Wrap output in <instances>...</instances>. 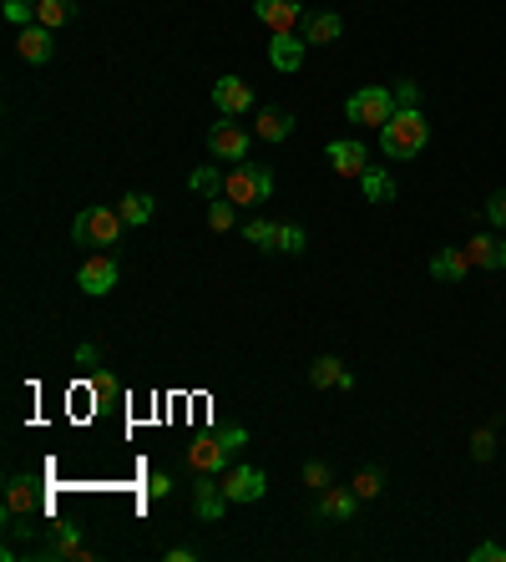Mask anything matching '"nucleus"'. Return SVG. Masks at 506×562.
Returning a JSON list of instances; mask_svg holds the SVG:
<instances>
[{
  "label": "nucleus",
  "instance_id": "obj_3",
  "mask_svg": "<svg viewBox=\"0 0 506 562\" xmlns=\"http://www.w3.org/2000/svg\"><path fill=\"white\" fill-rule=\"evenodd\" d=\"M223 198L238 203V208H253V203H269L274 198V173L259 168V163H238L228 178H223Z\"/></svg>",
  "mask_w": 506,
  "mask_h": 562
},
{
  "label": "nucleus",
  "instance_id": "obj_11",
  "mask_svg": "<svg viewBox=\"0 0 506 562\" xmlns=\"http://www.w3.org/2000/svg\"><path fill=\"white\" fill-rule=\"evenodd\" d=\"M324 157H329V168L340 173V178H365V168H370V163H365V147H360V142H345V137L329 142Z\"/></svg>",
  "mask_w": 506,
  "mask_h": 562
},
{
  "label": "nucleus",
  "instance_id": "obj_17",
  "mask_svg": "<svg viewBox=\"0 0 506 562\" xmlns=\"http://www.w3.org/2000/svg\"><path fill=\"white\" fill-rule=\"evenodd\" d=\"M41 492H36V481L31 476H11V487H6V517H26L36 512Z\"/></svg>",
  "mask_w": 506,
  "mask_h": 562
},
{
  "label": "nucleus",
  "instance_id": "obj_31",
  "mask_svg": "<svg viewBox=\"0 0 506 562\" xmlns=\"http://www.w3.org/2000/svg\"><path fill=\"white\" fill-rule=\"evenodd\" d=\"M471 456H476V461H491V456H496V436H491V426H481V431L471 436Z\"/></svg>",
  "mask_w": 506,
  "mask_h": 562
},
{
  "label": "nucleus",
  "instance_id": "obj_23",
  "mask_svg": "<svg viewBox=\"0 0 506 562\" xmlns=\"http://www.w3.org/2000/svg\"><path fill=\"white\" fill-rule=\"evenodd\" d=\"M360 188H365V198H370V203H390V198H395V178H390V173H380V168H365Z\"/></svg>",
  "mask_w": 506,
  "mask_h": 562
},
{
  "label": "nucleus",
  "instance_id": "obj_39",
  "mask_svg": "<svg viewBox=\"0 0 506 562\" xmlns=\"http://www.w3.org/2000/svg\"><path fill=\"white\" fill-rule=\"evenodd\" d=\"M92 390H97V395H117V380H112V375H97Z\"/></svg>",
  "mask_w": 506,
  "mask_h": 562
},
{
  "label": "nucleus",
  "instance_id": "obj_9",
  "mask_svg": "<svg viewBox=\"0 0 506 562\" xmlns=\"http://www.w3.org/2000/svg\"><path fill=\"white\" fill-rule=\"evenodd\" d=\"M213 107L223 117H243L253 107V87L243 82V76H223V82H213Z\"/></svg>",
  "mask_w": 506,
  "mask_h": 562
},
{
  "label": "nucleus",
  "instance_id": "obj_7",
  "mask_svg": "<svg viewBox=\"0 0 506 562\" xmlns=\"http://www.w3.org/2000/svg\"><path fill=\"white\" fill-rule=\"evenodd\" d=\"M228 461H233L228 436H198V441L188 446V466H193L198 476H213V471H223Z\"/></svg>",
  "mask_w": 506,
  "mask_h": 562
},
{
  "label": "nucleus",
  "instance_id": "obj_2",
  "mask_svg": "<svg viewBox=\"0 0 506 562\" xmlns=\"http://www.w3.org/2000/svg\"><path fill=\"white\" fill-rule=\"evenodd\" d=\"M127 218L117 208H81L71 233H76V244H87V249H117V238H122Z\"/></svg>",
  "mask_w": 506,
  "mask_h": 562
},
{
  "label": "nucleus",
  "instance_id": "obj_40",
  "mask_svg": "<svg viewBox=\"0 0 506 562\" xmlns=\"http://www.w3.org/2000/svg\"><path fill=\"white\" fill-rule=\"evenodd\" d=\"M167 562H193V547H167Z\"/></svg>",
  "mask_w": 506,
  "mask_h": 562
},
{
  "label": "nucleus",
  "instance_id": "obj_19",
  "mask_svg": "<svg viewBox=\"0 0 506 562\" xmlns=\"http://www.w3.org/2000/svg\"><path fill=\"white\" fill-rule=\"evenodd\" d=\"M431 274H436L441 284H461V279L471 274V259H466V249H436V259H431Z\"/></svg>",
  "mask_w": 506,
  "mask_h": 562
},
{
  "label": "nucleus",
  "instance_id": "obj_1",
  "mask_svg": "<svg viewBox=\"0 0 506 562\" xmlns=\"http://www.w3.org/2000/svg\"><path fill=\"white\" fill-rule=\"evenodd\" d=\"M431 142V122L420 117V107H395V117L380 127V152L405 163V157H420Z\"/></svg>",
  "mask_w": 506,
  "mask_h": 562
},
{
  "label": "nucleus",
  "instance_id": "obj_36",
  "mask_svg": "<svg viewBox=\"0 0 506 562\" xmlns=\"http://www.w3.org/2000/svg\"><path fill=\"white\" fill-rule=\"evenodd\" d=\"M395 107H420V87L415 82H400L395 87Z\"/></svg>",
  "mask_w": 506,
  "mask_h": 562
},
{
  "label": "nucleus",
  "instance_id": "obj_15",
  "mask_svg": "<svg viewBox=\"0 0 506 562\" xmlns=\"http://www.w3.org/2000/svg\"><path fill=\"white\" fill-rule=\"evenodd\" d=\"M355 502H360V497H355V487H324L314 512H319L324 522H345V517H355Z\"/></svg>",
  "mask_w": 506,
  "mask_h": 562
},
{
  "label": "nucleus",
  "instance_id": "obj_5",
  "mask_svg": "<svg viewBox=\"0 0 506 562\" xmlns=\"http://www.w3.org/2000/svg\"><path fill=\"white\" fill-rule=\"evenodd\" d=\"M208 152L218 157V163H243V157H248V132L238 127V117L213 122V132H208Z\"/></svg>",
  "mask_w": 506,
  "mask_h": 562
},
{
  "label": "nucleus",
  "instance_id": "obj_22",
  "mask_svg": "<svg viewBox=\"0 0 506 562\" xmlns=\"http://www.w3.org/2000/svg\"><path fill=\"white\" fill-rule=\"evenodd\" d=\"M253 132H259L264 142H284L294 132V117L289 112H259V127H253Z\"/></svg>",
  "mask_w": 506,
  "mask_h": 562
},
{
  "label": "nucleus",
  "instance_id": "obj_20",
  "mask_svg": "<svg viewBox=\"0 0 506 562\" xmlns=\"http://www.w3.org/2000/svg\"><path fill=\"white\" fill-rule=\"evenodd\" d=\"M193 492H198V517H203V522H218V517H223V507H228L223 481H203V487H193Z\"/></svg>",
  "mask_w": 506,
  "mask_h": 562
},
{
  "label": "nucleus",
  "instance_id": "obj_12",
  "mask_svg": "<svg viewBox=\"0 0 506 562\" xmlns=\"http://www.w3.org/2000/svg\"><path fill=\"white\" fill-rule=\"evenodd\" d=\"M309 380H314V390H355V375L345 370V360H334V355H319L309 365Z\"/></svg>",
  "mask_w": 506,
  "mask_h": 562
},
{
  "label": "nucleus",
  "instance_id": "obj_34",
  "mask_svg": "<svg viewBox=\"0 0 506 562\" xmlns=\"http://www.w3.org/2000/svg\"><path fill=\"white\" fill-rule=\"evenodd\" d=\"M471 562H506V547L501 542H476L471 547Z\"/></svg>",
  "mask_w": 506,
  "mask_h": 562
},
{
  "label": "nucleus",
  "instance_id": "obj_38",
  "mask_svg": "<svg viewBox=\"0 0 506 562\" xmlns=\"http://www.w3.org/2000/svg\"><path fill=\"white\" fill-rule=\"evenodd\" d=\"M97 360H102L97 345H81V350H76V365H97Z\"/></svg>",
  "mask_w": 506,
  "mask_h": 562
},
{
  "label": "nucleus",
  "instance_id": "obj_35",
  "mask_svg": "<svg viewBox=\"0 0 506 562\" xmlns=\"http://www.w3.org/2000/svg\"><path fill=\"white\" fill-rule=\"evenodd\" d=\"M481 213H486L496 228H506V193H491V198L481 203Z\"/></svg>",
  "mask_w": 506,
  "mask_h": 562
},
{
  "label": "nucleus",
  "instance_id": "obj_18",
  "mask_svg": "<svg viewBox=\"0 0 506 562\" xmlns=\"http://www.w3.org/2000/svg\"><path fill=\"white\" fill-rule=\"evenodd\" d=\"M304 46H309V41H299L294 31H289V36H274V41H269L274 71H299V66H304Z\"/></svg>",
  "mask_w": 506,
  "mask_h": 562
},
{
  "label": "nucleus",
  "instance_id": "obj_32",
  "mask_svg": "<svg viewBox=\"0 0 506 562\" xmlns=\"http://www.w3.org/2000/svg\"><path fill=\"white\" fill-rule=\"evenodd\" d=\"M6 21H16V26H36V6H26V0H6Z\"/></svg>",
  "mask_w": 506,
  "mask_h": 562
},
{
  "label": "nucleus",
  "instance_id": "obj_28",
  "mask_svg": "<svg viewBox=\"0 0 506 562\" xmlns=\"http://www.w3.org/2000/svg\"><path fill=\"white\" fill-rule=\"evenodd\" d=\"M233 213H238V203L213 198V203H208V228H213V233H228V228H233Z\"/></svg>",
  "mask_w": 506,
  "mask_h": 562
},
{
  "label": "nucleus",
  "instance_id": "obj_6",
  "mask_svg": "<svg viewBox=\"0 0 506 562\" xmlns=\"http://www.w3.org/2000/svg\"><path fill=\"white\" fill-rule=\"evenodd\" d=\"M117 279H122V269H117V259L112 254H92L87 264L76 269V284H81V294H112L117 289Z\"/></svg>",
  "mask_w": 506,
  "mask_h": 562
},
{
  "label": "nucleus",
  "instance_id": "obj_30",
  "mask_svg": "<svg viewBox=\"0 0 506 562\" xmlns=\"http://www.w3.org/2000/svg\"><path fill=\"white\" fill-rule=\"evenodd\" d=\"M279 249L284 254H304V228L299 223H279Z\"/></svg>",
  "mask_w": 506,
  "mask_h": 562
},
{
  "label": "nucleus",
  "instance_id": "obj_33",
  "mask_svg": "<svg viewBox=\"0 0 506 562\" xmlns=\"http://www.w3.org/2000/svg\"><path fill=\"white\" fill-rule=\"evenodd\" d=\"M304 487H314V492L329 487V466H324V461H309V466H304Z\"/></svg>",
  "mask_w": 506,
  "mask_h": 562
},
{
  "label": "nucleus",
  "instance_id": "obj_24",
  "mask_svg": "<svg viewBox=\"0 0 506 562\" xmlns=\"http://www.w3.org/2000/svg\"><path fill=\"white\" fill-rule=\"evenodd\" d=\"M243 238H248V244H259V249H279V223L248 218V223H243Z\"/></svg>",
  "mask_w": 506,
  "mask_h": 562
},
{
  "label": "nucleus",
  "instance_id": "obj_13",
  "mask_svg": "<svg viewBox=\"0 0 506 562\" xmlns=\"http://www.w3.org/2000/svg\"><path fill=\"white\" fill-rule=\"evenodd\" d=\"M466 259H471V269H506V244L496 233H476L466 244Z\"/></svg>",
  "mask_w": 506,
  "mask_h": 562
},
{
  "label": "nucleus",
  "instance_id": "obj_29",
  "mask_svg": "<svg viewBox=\"0 0 506 562\" xmlns=\"http://www.w3.org/2000/svg\"><path fill=\"white\" fill-rule=\"evenodd\" d=\"M56 552H61V557H92L87 547H81L76 527H61V532H56Z\"/></svg>",
  "mask_w": 506,
  "mask_h": 562
},
{
  "label": "nucleus",
  "instance_id": "obj_14",
  "mask_svg": "<svg viewBox=\"0 0 506 562\" xmlns=\"http://www.w3.org/2000/svg\"><path fill=\"white\" fill-rule=\"evenodd\" d=\"M16 51H21L26 61H36V66H41V61H51V56H56L51 26H41V21H36V26H21V36H16Z\"/></svg>",
  "mask_w": 506,
  "mask_h": 562
},
{
  "label": "nucleus",
  "instance_id": "obj_21",
  "mask_svg": "<svg viewBox=\"0 0 506 562\" xmlns=\"http://www.w3.org/2000/svg\"><path fill=\"white\" fill-rule=\"evenodd\" d=\"M71 16H76V0H36V21H41V26H51V31H56V26H66Z\"/></svg>",
  "mask_w": 506,
  "mask_h": 562
},
{
  "label": "nucleus",
  "instance_id": "obj_25",
  "mask_svg": "<svg viewBox=\"0 0 506 562\" xmlns=\"http://www.w3.org/2000/svg\"><path fill=\"white\" fill-rule=\"evenodd\" d=\"M117 213L127 218V228H137V223L152 218V198H147V193H127V198L117 203Z\"/></svg>",
  "mask_w": 506,
  "mask_h": 562
},
{
  "label": "nucleus",
  "instance_id": "obj_8",
  "mask_svg": "<svg viewBox=\"0 0 506 562\" xmlns=\"http://www.w3.org/2000/svg\"><path fill=\"white\" fill-rule=\"evenodd\" d=\"M253 16H259L274 36H289V31L299 26L304 6H299V0H253Z\"/></svg>",
  "mask_w": 506,
  "mask_h": 562
},
{
  "label": "nucleus",
  "instance_id": "obj_37",
  "mask_svg": "<svg viewBox=\"0 0 506 562\" xmlns=\"http://www.w3.org/2000/svg\"><path fill=\"white\" fill-rule=\"evenodd\" d=\"M147 492H152V497H167V492H173V476H167V471H157V476L147 481Z\"/></svg>",
  "mask_w": 506,
  "mask_h": 562
},
{
  "label": "nucleus",
  "instance_id": "obj_4",
  "mask_svg": "<svg viewBox=\"0 0 506 562\" xmlns=\"http://www.w3.org/2000/svg\"><path fill=\"white\" fill-rule=\"evenodd\" d=\"M345 117H350V122H360V127H385V122L395 117V92H385V87H365V92H355V97L345 102Z\"/></svg>",
  "mask_w": 506,
  "mask_h": 562
},
{
  "label": "nucleus",
  "instance_id": "obj_26",
  "mask_svg": "<svg viewBox=\"0 0 506 562\" xmlns=\"http://www.w3.org/2000/svg\"><path fill=\"white\" fill-rule=\"evenodd\" d=\"M380 492H385V471H380V466H365V471L355 476V497L370 502V497H380Z\"/></svg>",
  "mask_w": 506,
  "mask_h": 562
},
{
  "label": "nucleus",
  "instance_id": "obj_16",
  "mask_svg": "<svg viewBox=\"0 0 506 562\" xmlns=\"http://www.w3.org/2000/svg\"><path fill=\"white\" fill-rule=\"evenodd\" d=\"M340 31H345V21L334 16V11H314V16H304V41H309V46H329V41H340Z\"/></svg>",
  "mask_w": 506,
  "mask_h": 562
},
{
  "label": "nucleus",
  "instance_id": "obj_10",
  "mask_svg": "<svg viewBox=\"0 0 506 562\" xmlns=\"http://www.w3.org/2000/svg\"><path fill=\"white\" fill-rule=\"evenodd\" d=\"M223 492H228V502H259L264 497V471L259 466H233L223 476Z\"/></svg>",
  "mask_w": 506,
  "mask_h": 562
},
{
  "label": "nucleus",
  "instance_id": "obj_27",
  "mask_svg": "<svg viewBox=\"0 0 506 562\" xmlns=\"http://www.w3.org/2000/svg\"><path fill=\"white\" fill-rule=\"evenodd\" d=\"M188 188L203 193V198H223V173H218V168H198V173L188 178Z\"/></svg>",
  "mask_w": 506,
  "mask_h": 562
}]
</instances>
